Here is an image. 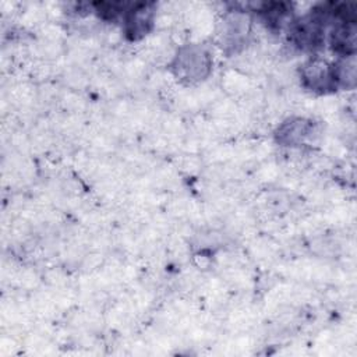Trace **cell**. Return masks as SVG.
<instances>
[{
	"instance_id": "1",
	"label": "cell",
	"mask_w": 357,
	"mask_h": 357,
	"mask_svg": "<svg viewBox=\"0 0 357 357\" xmlns=\"http://www.w3.org/2000/svg\"><path fill=\"white\" fill-rule=\"evenodd\" d=\"M211 66L212 61L209 53L197 45L181 47L172 63L176 77L187 82H198L206 78L211 71Z\"/></svg>"
},
{
	"instance_id": "2",
	"label": "cell",
	"mask_w": 357,
	"mask_h": 357,
	"mask_svg": "<svg viewBox=\"0 0 357 357\" xmlns=\"http://www.w3.org/2000/svg\"><path fill=\"white\" fill-rule=\"evenodd\" d=\"M325 11L317 10L312 14L297 21L291 28V38L297 46L304 50H315L324 42Z\"/></svg>"
},
{
	"instance_id": "3",
	"label": "cell",
	"mask_w": 357,
	"mask_h": 357,
	"mask_svg": "<svg viewBox=\"0 0 357 357\" xmlns=\"http://www.w3.org/2000/svg\"><path fill=\"white\" fill-rule=\"evenodd\" d=\"M301 79L305 88L315 92L333 91L336 86L333 64H328L318 57L308 60L301 68Z\"/></svg>"
},
{
	"instance_id": "4",
	"label": "cell",
	"mask_w": 357,
	"mask_h": 357,
	"mask_svg": "<svg viewBox=\"0 0 357 357\" xmlns=\"http://www.w3.org/2000/svg\"><path fill=\"white\" fill-rule=\"evenodd\" d=\"M312 121L305 119H289L278 128L276 139L283 145L296 146L303 145L308 138L312 137Z\"/></svg>"
},
{
	"instance_id": "5",
	"label": "cell",
	"mask_w": 357,
	"mask_h": 357,
	"mask_svg": "<svg viewBox=\"0 0 357 357\" xmlns=\"http://www.w3.org/2000/svg\"><path fill=\"white\" fill-rule=\"evenodd\" d=\"M152 24V11L146 4H139L130 10L126 15V33L131 39H137L145 35Z\"/></svg>"
}]
</instances>
